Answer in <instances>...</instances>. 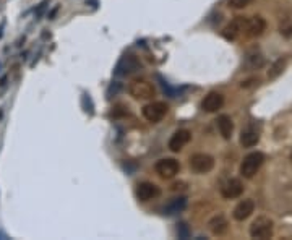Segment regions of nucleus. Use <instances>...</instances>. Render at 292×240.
<instances>
[{"label":"nucleus","mask_w":292,"mask_h":240,"mask_svg":"<svg viewBox=\"0 0 292 240\" xmlns=\"http://www.w3.org/2000/svg\"><path fill=\"white\" fill-rule=\"evenodd\" d=\"M190 138H192V133H190V130H185V128L177 130V132H175L171 136V140H169V149L172 152H179L182 148L185 146V144H188Z\"/></svg>","instance_id":"nucleus-12"},{"label":"nucleus","mask_w":292,"mask_h":240,"mask_svg":"<svg viewBox=\"0 0 292 240\" xmlns=\"http://www.w3.org/2000/svg\"><path fill=\"white\" fill-rule=\"evenodd\" d=\"M177 234H179L180 238H188V237H190V230H188V227H187V224H184V222L179 224Z\"/></svg>","instance_id":"nucleus-23"},{"label":"nucleus","mask_w":292,"mask_h":240,"mask_svg":"<svg viewBox=\"0 0 292 240\" xmlns=\"http://www.w3.org/2000/svg\"><path fill=\"white\" fill-rule=\"evenodd\" d=\"M265 163V156L263 152L257 151V152H250L244 157L242 164H240V176L245 179H252L255 174L260 171V167Z\"/></svg>","instance_id":"nucleus-2"},{"label":"nucleus","mask_w":292,"mask_h":240,"mask_svg":"<svg viewBox=\"0 0 292 240\" xmlns=\"http://www.w3.org/2000/svg\"><path fill=\"white\" fill-rule=\"evenodd\" d=\"M263 63H265V60H263V57L260 54L248 57V65H250L252 68H260V67H263Z\"/></svg>","instance_id":"nucleus-20"},{"label":"nucleus","mask_w":292,"mask_h":240,"mask_svg":"<svg viewBox=\"0 0 292 240\" xmlns=\"http://www.w3.org/2000/svg\"><path fill=\"white\" fill-rule=\"evenodd\" d=\"M138 68V62L133 59V57H123V59L119 62L115 68L117 75H130Z\"/></svg>","instance_id":"nucleus-16"},{"label":"nucleus","mask_w":292,"mask_h":240,"mask_svg":"<svg viewBox=\"0 0 292 240\" xmlns=\"http://www.w3.org/2000/svg\"><path fill=\"white\" fill-rule=\"evenodd\" d=\"M155 169L161 179L169 180V179H174L179 174L180 164H179V161H175V159H172V157H166V159H159L155 166Z\"/></svg>","instance_id":"nucleus-5"},{"label":"nucleus","mask_w":292,"mask_h":240,"mask_svg":"<svg viewBox=\"0 0 292 240\" xmlns=\"http://www.w3.org/2000/svg\"><path fill=\"white\" fill-rule=\"evenodd\" d=\"M286 65H287V59H277L273 65H271V68H269V71H268V78L269 79H274V78H277L279 76L282 71H284V68H286Z\"/></svg>","instance_id":"nucleus-19"},{"label":"nucleus","mask_w":292,"mask_h":240,"mask_svg":"<svg viewBox=\"0 0 292 240\" xmlns=\"http://www.w3.org/2000/svg\"><path fill=\"white\" fill-rule=\"evenodd\" d=\"M253 2V0H229V7L231 9H245L247 5H250Z\"/></svg>","instance_id":"nucleus-21"},{"label":"nucleus","mask_w":292,"mask_h":240,"mask_svg":"<svg viewBox=\"0 0 292 240\" xmlns=\"http://www.w3.org/2000/svg\"><path fill=\"white\" fill-rule=\"evenodd\" d=\"M187 206V198L185 196H180V198H175L172 200L169 205L164 208V214H175V213H180L184 211Z\"/></svg>","instance_id":"nucleus-18"},{"label":"nucleus","mask_w":292,"mask_h":240,"mask_svg":"<svg viewBox=\"0 0 292 240\" xmlns=\"http://www.w3.org/2000/svg\"><path fill=\"white\" fill-rule=\"evenodd\" d=\"M266 23L261 17H252V18H245V36H250V38H257L261 36L265 31Z\"/></svg>","instance_id":"nucleus-11"},{"label":"nucleus","mask_w":292,"mask_h":240,"mask_svg":"<svg viewBox=\"0 0 292 240\" xmlns=\"http://www.w3.org/2000/svg\"><path fill=\"white\" fill-rule=\"evenodd\" d=\"M217 130L219 133H221V136L224 138V140H231L232 138V132H234V123H232V119L229 117V115H219L217 120Z\"/></svg>","instance_id":"nucleus-15"},{"label":"nucleus","mask_w":292,"mask_h":240,"mask_svg":"<svg viewBox=\"0 0 292 240\" xmlns=\"http://www.w3.org/2000/svg\"><path fill=\"white\" fill-rule=\"evenodd\" d=\"M260 141V130L255 125H248L240 133V144L244 148H252Z\"/></svg>","instance_id":"nucleus-14"},{"label":"nucleus","mask_w":292,"mask_h":240,"mask_svg":"<svg viewBox=\"0 0 292 240\" xmlns=\"http://www.w3.org/2000/svg\"><path fill=\"white\" fill-rule=\"evenodd\" d=\"M136 198L140 201H150L155 200L161 195V188L156 184H151V182H143V184L136 185Z\"/></svg>","instance_id":"nucleus-7"},{"label":"nucleus","mask_w":292,"mask_h":240,"mask_svg":"<svg viewBox=\"0 0 292 240\" xmlns=\"http://www.w3.org/2000/svg\"><path fill=\"white\" fill-rule=\"evenodd\" d=\"M244 33H245V18L242 17H237L231 25H228L223 30V36L228 41H236L239 36Z\"/></svg>","instance_id":"nucleus-10"},{"label":"nucleus","mask_w":292,"mask_h":240,"mask_svg":"<svg viewBox=\"0 0 292 240\" xmlns=\"http://www.w3.org/2000/svg\"><path fill=\"white\" fill-rule=\"evenodd\" d=\"M253 211H255V201L252 198H247V200H242L236 208H234L232 216L236 221H245L252 216Z\"/></svg>","instance_id":"nucleus-13"},{"label":"nucleus","mask_w":292,"mask_h":240,"mask_svg":"<svg viewBox=\"0 0 292 240\" xmlns=\"http://www.w3.org/2000/svg\"><path fill=\"white\" fill-rule=\"evenodd\" d=\"M223 106H224V96H223L221 93H217V91L208 93L206 96H204L203 103H201V109H203L204 112H208V114L217 112Z\"/></svg>","instance_id":"nucleus-8"},{"label":"nucleus","mask_w":292,"mask_h":240,"mask_svg":"<svg viewBox=\"0 0 292 240\" xmlns=\"http://www.w3.org/2000/svg\"><path fill=\"white\" fill-rule=\"evenodd\" d=\"M167 104L166 103H161V101H155V103H150V104H146L143 107V117L151 122V123H158L161 122L164 117H166V114H167Z\"/></svg>","instance_id":"nucleus-4"},{"label":"nucleus","mask_w":292,"mask_h":240,"mask_svg":"<svg viewBox=\"0 0 292 240\" xmlns=\"http://www.w3.org/2000/svg\"><path fill=\"white\" fill-rule=\"evenodd\" d=\"M7 88H9V76H2L0 78V98L5 94Z\"/></svg>","instance_id":"nucleus-24"},{"label":"nucleus","mask_w":292,"mask_h":240,"mask_svg":"<svg viewBox=\"0 0 292 240\" xmlns=\"http://www.w3.org/2000/svg\"><path fill=\"white\" fill-rule=\"evenodd\" d=\"M250 237L258 240H266L273 237V221L269 217L260 216L250 225Z\"/></svg>","instance_id":"nucleus-3"},{"label":"nucleus","mask_w":292,"mask_h":240,"mask_svg":"<svg viewBox=\"0 0 292 240\" xmlns=\"http://www.w3.org/2000/svg\"><path fill=\"white\" fill-rule=\"evenodd\" d=\"M279 33L284 36V38H290V36H292V23H290V21H286L284 25H281Z\"/></svg>","instance_id":"nucleus-22"},{"label":"nucleus","mask_w":292,"mask_h":240,"mask_svg":"<svg viewBox=\"0 0 292 240\" xmlns=\"http://www.w3.org/2000/svg\"><path fill=\"white\" fill-rule=\"evenodd\" d=\"M128 93H130V96L133 98V99L148 101V99L155 98L156 88H155V85L150 82V79L135 78V79H131L130 85H128Z\"/></svg>","instance_id":"nucleus-1"},{"label":"nucleus","mask_w":292,"mask_h":240,"mask_svg":"<svg viewBox=\"0 0 292 240\" xmlns=\"http://www.w3.org/2000/svg\"><path fill=\"white\" fill-rule=\"evenodd\" d=\"M242 193H244V184L240 182V179H229L228 182H224V185L221 187V195L226 200L239 198Z\"/></svg>","instance_id":"nucleus-9"},{"label":"nucleus","mask_w":292,"mask_h":240,"mask_svg":"<svg viewBox=\"0 0 292 240\" xmlns=\"http://www.w3.org/2000/svg\"><path fill=\"white\" fill-rule=\"evenodd\" d=\"M190 167L196 174H208L213 171L214 167V159L213 156L204 154V152H196L190 157Z\"/></svg>","instance_id":"nucleus-6"},{"label":"nucleus","mask_w":292,"mask_h":240,"mask_svg":"<svg viewBox=\"0 0 292 240\" xmlns=\"http://www.w3.org/2000/svg\"><path fill=\"white\" fill-rule=\"evenodd\" d=\"M290 164H292V152H290Z\"/></svg>","instance_id":"nucleus-25"},{"label":"nucleus","mask_w":292,"mask_h":240,"mask_svg":"<svg viewBox=\"0 0 292 240\" xmlns=\"http://www.w3.org/2000/svg\"><path fill=\"white\" fill-rule=\"evenodd\" d=\"M208 227L214 235H223L224 232L228 230V221H226V217L223 214H217L209 221Z\"/></svg>","instance_id":"nucleus-17"}]
</instances>
